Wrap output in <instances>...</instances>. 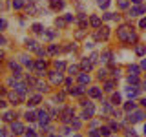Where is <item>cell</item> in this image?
I'll return each mask as SVG.
<instances>
[{"label": "cell", "instance_id": "obj_1", "mask_svg": "<svg viewBox=\"0 0 146 137\" xmlns=\"http://www.w3.org/2000/svg\"><path fill=\"white\" fill-rule=\"evenodd\" d=\"M117 35H119V39H121L122 42H135V39H137L135 33H133V31H131L128 26H121V27L117 29Z\"/></svg>", "mask_w": 146, "mask_h": 137}, {"label": "cell", "instance_id": "obj_2", "mask_svg": "<svg viewBox=\"0 0 146 137\" xmlns=\"http://www.w3.org/2000/svg\"><path fill=\"white\" fill-rule=\"evenodd\" d=\"M48 75H49V80H51V84H60V82H62V75H60L58 71H49Z\"/></svg>", "mask_w": 146, "mask_h": 137}, {"label": "cell", "instance_id": "obj_3", "mask_svg": "<svg viewBox=\"0 0 146 137\" xmlns=\"http://www.w3.org/2000/svg\"><path fill=\"white\" fill-rule=\"evenodd\" d=\"M71 115H73V110L71 108H64L62 113H60V119L64 122H71Z\"/></svg>", "mask_w": 146, "mask_h": 137}, {"label": "cell", "instance_id": "obj_4", "mask_svg": "<svg viewBox=\"0 0 146 137\" xmlns=\"http://www.w3.org/2000/svg\"><path fill=\"white\" fill-rule=\"evenodd\" d=\"M49 7L53 11H58V9L64 7V0H49Z\"/></svg>", "mask_w": 146, "mask_h": 137}, {"label": "cell", "instance_id": "obj_5", "mask_svg": "<svg viewBox=\"0 0 146 137\" xmlns=\"http://www.w3.org/2000/svg\"><path fill=\"white\" fill-rule=\"evenodd\" d=\"M11 130H13V134H24V124H22V122H13V124H11Z\"/></svg>", "mask_w": 146, "mask_h": 137}, {"label": "cell", "instance_id": "obj_6", "mask_svg": "<svg viewBox=\"0 0 146 137\" xmlns=\"http://www.w3.org/2000/svg\"><path fill=\"white\" fill-rule=\"evenodd\" d=\"M15 91L20 95V97H24L26 95V84L24 82H15Z\"/></svg>", "mask_w": 146, "mask_h": 137}, {"label": "cell", "instance_id": "obj_7", "mask_svg": "<svg viewBox=\"0 0 146 137\" xmlns=\"http://www.w3.org/2000/svg\"><path fill=\"white\" fill-rule=\"evenodd\" d=\"M108 35H110L108 27H102L100 31H97V35H95V39H97V40H106V39H108Z\"/></svg>", "mask_w": 146, "mask_h": 137}, {"label": "cell", "instance_id": "obj_8", "mask_svg": "<svg viewBox=\"0 0 146 137\" xmlns=\"http://www.w3.org/2000/svg\"><path fill=\"white\" fill-rule=\"evenodd\" d=\"M38 121H40V124H42V126L48 124V122H49V115H48V112H44V110H42V112H38Z\"/></svg>", "mask_w": 146, "mask_h": 137}, {"label": "cell", "instance_id": "obj_9", "mask_svg": "<svg viewBox=\"0 0 146 137\" xmlns=\"http://www.w3.org/2000/svg\"><path fill=\"white\" fill-rule=\"evenodd\" d=\"M35 70L38 75H44V71H46V62L44 61H36L35 62Z\"/></svg>", "mask_w": 146, "mask_h": 137}, {"label": "cell", "instance_id": "obj_10", "mask_svg": "<svg viewBox=\"0 0 146 137\" xmlns=\"http://www.w3.org/2000/svg\"><path fill=\"white\" fill-rule=\"evenodd\" d=\"M143 117H144L143 112H133L130 115V122H139V121H143Z\"/></svg>", "mask_w": 146, "mask_h": 137}, {"label": "cell", "instance_id": "obj_11", "mask_svg": "<svg viewBox=\"0 0 146 137\" xmlns=\"http://www.w3.org/2000/svg\"><path fill=\"white\" fill-rule=\"evenodd\" d=\"M88 95H90V97H93V99H97V97L102 95V91H100V88H95V86H93V88L88 90Z\"/></svg>", "mask_w": 146, "mask_h": 137}, {"label": "cell", "instance_id": "obj_12", "mask_svg": "<svg viewBox=\"0 0 146 137\" xmlns=\"http://www.w3.org/2000/svg\"><path fill=\"white\" fill-rule=\"evenodd\" d=\"M144 13V7H131L130 9V17H139Z\"/></svg>", "mask_w": 146, "mask_h": 137}, {"label": "cell", "instance_id": "obj_13", "mask_svg": "<svg viewBox=\"0 0 146 137\" xmlns=\"http://www.w3.org/2000/svg\"><path fill=\"white\" fill-rule=\"evenodd\" d=\"M90 24L93 26V27H100V17H97V15H91V18H90Z\"/></svg>", "mask_w": 146, "mask_h": 137}, {"label": "cell", "instance_id": "obj_14", "mask_svg": "<svg viewBox=\"0 0 146 137\" xmlns=\"http://www.w3.org/2000/svg\"><path fill=\"white\" fill-rule=\"evenodd\" d=\"M9 100H11L13 104H20V95L15 93V91H11V93H9Z\"/></svg>", "mask_w": 146, "mask_h": 137}, {"label": "cell", "instance_id": "obj_15", "mask_svg": "<svg viewBox=\"0 0 146 137\" xmlns=\"http://www.w3.org/2000/svg\"><path fill=\"white\" fill-rule=\"evenodd\" d=\"M9 68L13 70V73H15V75H20V66H18V62L11 61V62H9Z\"/></svg>", "mask_w": 146, "mask_h": 137}, {"label": "cell", "instance_id": "obj_16", "mask_svg": "<svg viewBox=\"0 0 146 137\" xmlns=\"http://www.w3.org/2000/svg\"><path fill=\"white\" fill-rule=\"evenodd\" d=\"M135 53L139 55V57H143V55L146 53V46H144V44H137V46H135Z\"/></svg>", "mask_w": 146, "mask_h": 137}, {"label": "cell", "instance_id": "obj_17", "mask_svg": "<svg viewBox=\"0 0 146 137\" xmlns=\"http://www.w3.org/2000/svg\"><path fill=\"white\" fill-rule=\"evenodd\" d=\"M44 37H46L48 40H53L55 37H57V33H55L53 29H44Z\"/></svg>", "mask_w": 146, "mask_h": 137}, {"label": "cell", "instance_id": "obj_18", "mask_svg": "<svg viewBox=\"0 0 146 137\" xmlns=\"http://www.w3.org/2000/svg\"><path fill=\"white\" fill-rule=\"evenodd\" d=\"M27 49H31V51H38V44H36L35 40H27Z\"/></svg>", "mask_w": 146, "mask_h": 137}, {"label": "cell", "instance_id": "obj_19", "mask_svg": "<svg viewBox=\"0 0 146 137\" xmlns=\"http://www.w3.org/2000/svg\"><path fill=\"white\" fill-rule=\"evenodd\" d=\"M79 82H80V84H88V82H90V75L80 73V75H79Z\"/></svg>", "mask_w": 146, "mask_h": 137}, {"label": "cell", "instance_id": "obj_20", "mask_svg": "<svg viewBox=\"0 0 146 137\" xmlns=\"http://www.w3.org/2000/svg\"><path fill=\"white\" fill-rule=\"evenodd\" d=\"M126 95H128V97H131V99L137 97V88H135V86H133V88H128L126 90Z\"/></svg>", "mask_w": 146, "mask_h": 137}, {"label": "cell", "instance_id": "obj_21", "mask_svg": "<svg viewBox=\"0 0 146 137\" xmlns=\"http://www.w3.org/2000/svg\"><path fill=\"white\" fill-rule=\"evenodd\" d=\"M91 64H93L91 61H88V59H84V61H82V64H80V66H82V70H91Z\"/></svg>", "mask_w": 146, "mask_h": 137}, {"label": "cell", "instance_id": "obj_22", "mask_svg": "<svg viewBox=\"0 0 146 137\" xmlns=\"http://www.w3.org/2000/svg\"><path fill=\"white\" fill-rule=\"evenodd\" d=\"M20 62H22V64H26V66H29V68H33V62H31L29 59L26 57V55H22V57H20Z\"/></svg>", "mask_w": 146, "mask_h": 137}, {"label": "cell", "instance_id": "obj_23", "mask_svg": "<svg viewBox=\"0 0 146 137\" xmlns=\"http://www.w3.org/2000/svg\"><path fill=\"white\" fill-rule=\"evenodd\" d=\"M124 110H126V112H133V110H135V102H131V100H128V102L124 104Z\"/></svg>", "mask_w": 146, "mask_h": 137}, {"label": "cell", "instance_id": "obj_24", "mask_svg": "<svg viewBox=\"0 0 146 137\" xmlns=\"http://www.w3.org/2000/svg\"><path fill=\"white\" fill-rule=\"evenodd\" d=\"M97 4H99V7H102V9H106V7H110V0H97Z\"/></svg>", "mask_w": 146, "mask_h": 137}, {"label": "cell", "instance_id": "obj_25", "mask_svg": "<svg viewBox=\"0 0 146 137\" xmlns=\"http://www.w3.org/2000/svg\"><path fill=\"white\" fill-rule=\"evenodd\" d=\"M113 88H115V82H113V80H110V82L104 84V90H106V91H113Z\"/></svg>", "mask_w": 146, "mask_h": 137}, {"label": "cell", "instance_id": "obj_26", "mask_svg": "<svg viewBox=\"0 0 146 137\" xmlns=\"http://www.w3.org/2000/svg\"><path fill=\"white\" fill-rule=\"evenodd\" d=\"M121 99H122V97H121V93H113L111 102H113V104H119V102H121Z\"/></svg>", "mask_w": 146, "mask_h": 137}, {"label": "cell", "instance_id": "obj_27", "mask_svg": "<svg viewBox=\"0 0 146 137\" xmlns=\"http://www.w3.org/2000/svg\"><path fill=\"white\" fill-rule=\"evenodd\" d=\"M84 93V88L82 86H79V88H75V90H71V95H82Z\"/></svg>", "mask_w": 146, "mask_h": 137}, {"label": "cell", "instance_id": "obj_28", "mask_svg": "<svg viewBox=\"0 0 146 137\" xmlns=\"http://www.w3.org/2000/svg\"><path fill=\"white\" fill-rule=\"evenodd\" d=\"M22 6H24V0H13V7L15 9H20Z\"/></svg>", "mask_w": 146, "mask_h": 137}, {"label": "cell", "instance_id": "obj_29", "mask_svg": "<svg viewBox=\"0 0 146 137\" xmlns=\"http://www.w3.org/2000/svg\"><path fill=\"white\" fill-rule=\"evenodd\" d=\"M110 130H111V128H110V126H102V128H100V135H110Z\"/></svg>", "mask_w": 146, "mask_h": 137}, {"label": "cell", "instance_id": "obj_30", "mask_svg": "<svg viewBox=\"0 0 146 137\" xmlns=\"http://www.w3.org/2000/svg\"><path fill=\"white\" fill-rule=\"evenodd\" d=\"M33 31H35V33H44V27L40 24H33Z\"/></svg>", "mask_w": 146, "mask_h": 137}, {"label": "cell", "instance_id": "obj_31", "mask_svg": "<svg viewBox=\"0 0 146 137\" xmlns=\"http://www.w3.org/2000/svg\"><path fill=\"white\" fill-rule=\"evenodd\" d=\"M36 88H38V91H48V86L44 82H36Z\"/></svg>", "mask_w": 146, "mask_h": 137}, {"label": "cell", "instance_id": "obj_32", "mask_svg": "<svg viewBox=\"0 0 146 137\" xmlns=\"http://www.w3.org/2000/svg\"><path fill=\"white\" fill-rule=\"evenodd\" d=\"M26 119H27V121H35L36 115H35L33 112H26Z\"/></svg>", "mask_w": 146, "mask_h": 137}, {"label": "cell", "instance_id": "obj_33", "mask_svg": "<svg viewBox=\"0 0 146 137\" xmlns=\"http://www.w3.org/2000/svg\"><path fill=\"white\" fill-rule=\"evenodd\" d=\"M55 24H57L58 27H64V26H66V18H57V22H55Z\"/></svg>", "mask_w": 146, "mask_h": 137}, {"label": "cell", "instance_id": "obj_34", "mask_svg": "<svg viewBox=\"0 0 146 137\" xmlns=\"http://www.w3.org/2000/svg\"><path fill=\"white\" fill-rule=\"evenodd\" d=\"M130 75H139V68H137V66H130Z\"/></svg>", "mask_w": 146, "mask_h": 137}, {"label": "cell", "instance_id": "obj_35", "mask_svg": "<svg viewBox=\"0 0 146 137\" xmlns=\"http://www.w3.org/2000/svg\"><path fill=\"white\" fill-rule=\"evenodd\" d=\"M128 80H130L131 84H137V82H139V77H137V75H130V77H128Z\"/></svg>", "mask_w": 146, "mask_h": 137}, {"label": "cell", "instance_id": "obj_36", "mask_svg": "<svg viewBox=\"0 0 146 137\" xmlns=\"http://www.w3.org/2000/svg\"><path fill=\"white\" fill-rule=\"evenodd\" d=\"M40 102V95H35V97H31V102L29 104H33V106H35V104H38Z\"/></svg>", "mask_w": 146, "mask_h": 137}, {"label": "cell", "instance_id": "obj_37", "mask_svg": "<svg viewBox=\"0 0 146 137\" xmlns=\"http://www.w3.org/2000/svg\"><path fill=\"white\" fill-rule=\"evenodd\" d=\"M110 55H111V53H110V51H104L102 55H100V61H104V62H106L108 59H110Z\"/></svg>", "mask_w": 146, "mask_h": 137}, {"label": "cell", "instance_id": "obj_38", "mask_svg": "<svg viewBox=\"0 0 146 137\" xmlns=\"http://www.w3.org/2000/svg\"><path fill=\"white\" fill-rule=\"evenodd\" d=\"M4 121H13V113L6 112V113H4Z\"/></svg>", "mask_w": 146, "mask_h": 137}, {"label": "cell", "instance_id": "obj_39", "mask_svg": "<svg viewBox=\"0 0 146 137\" xmlns=\"http://www.w3.org/2000/svg\"><path fill=\"white\" fill-rule=\"evenodd\" d=\"M119 7H121V9H126L128 7V0H119Z\"/></svg>", "mask_w": 146, "mask_h": 137}, {"label": "cell", "instance_id": "obj_40", "mask_svg": "<svg viewBox=\"0 0 146 137\" xmlns=\"http://www.w3.org/2000/svg\"><path fill=\"white\" fill-rule=\"evenodd\" d=\"M64 66H66V64H64L62 61H57V62H55V68H57V70H62Z\"/></svg>", "mask_w": 146, "mask_h": 137}, {"label": "cell", "instance_id": "obj_41", "mask_svg": "<svg viewBox=\"0 0 146 137\" xmlns=\"http://www.w3.org/2000/svg\"><path fill=\"white\" fill-rule=\"evenodd\" d=\"M77 70H79V68H77V66H70V68H68V71H70L71 75H73V73H77Z\"/></svg>", "mask_w": 146, "mask_h": 137}, {"label": "cell", "instance_id": "obj_42", "mask_svg": "<svg viewBox=\"0 0 146 137\" xmlns=\"http://www.w3.org/2000/svg\"><path fill=\"white\" fill-rule=\"evenodd\" d=\"M71 126L73 128H80V121H73V119H71Z\"/></svg>", "mask_w": 146, "mask_h": 137}, {"label": "cell", "instance_id": "obj_43", "mask_svg": "<svg viewBox=\"0 0 146 137\" xmlns=\"http://www.w3.org/2000/svg\"><path fill=\"white\" fill-rule=\"evenodd\" d=\"M57 46H55V44H51V46H49V53H57Z\"/></svg>", "mask_w": 146, "mask_h": 137}, {"label": "cell", "instance_id": "obj_44", "mask_svg": "<svg viewBox=\"0 0 146 137\" xmlns=\"http://www.w3.org/2000/svg\"><path fill=\"white\" fill-rule=\"evenodd\" d=\"M110 128H111V130H119V122H115V121H113L111 124H110Z\"/></svg>", "mask_w": 146, "mask_h": 137}, {"label": "cell", "instance_id": "obj_45", "mask_svg": "<svg viewBox=\"0 0 146 137\" xmlns=\"http://www.w3.org/2000/svg\"><path fill=\"white\" fill-rule=\"evenodd\" d=\"M71 20H75V17H73L71 13H68V15H66V22H71Z\"/></svg>", "mask_w": 146, "mask_h": 137}, {"label": "cell", "instance_id": "obj_46", "mask_svg": "<svg viewBox=\"0 0 146 137\" xmlns=\"http://www.w3.org/2000/svg\"><path fill=\"white\" fill-rule=\"evenodd\" d=\"M26 135L27 137H35V130H26Z\"/></svg>", "mask_w": 146, "mask_h": 137}, {"label": "cell", "instance_id": "obj_47", "mask_svg": "<svg viewBox=\"0 0 146 137\" xmlns=\"http://www.w3.org/2000/svg\"><path fill=\"white\" fill-rule=\"evenodd\" d=\"M100 135V132H97V130H91V134H90V137H99Z\"/></svg>", "mask_w": 146, "mask_h": 137}, {"label": "cell", "instance_id": "obj_48", "mask_svg": "<svg viewBox=\"0 0 146 137\" xmlns=\"http://www.w3.org/2000/svg\"><path fill=\"white\" fill-rule=\"evenodd\" d=\"M106 75H108V71H106V70H100V73H99V77H100V79H104Z\"/></svg>", "mask_w": 146, "mask_h": 137}, {"label": "cell", "instance_id": "obj_49", "mask_svg": "<svg viewBox=\"0 0 146 137\" xmlns=\"http://www.w3.org/2000/svg\"><path fill=\"white\" fill-rule=\"evenodd\" d=\"M139 26H141V27H143V29H144V27H146V18H143V20L139 22Z\"/></svg>", "mask_w": 146, "mask_h": 137}, {"label": "cell", "instance_id": "obj_50", "mask_svg": "<svg viewBox=\"0 0 146 137\" xmlns=\"http://www.w3.org/2000/svg\"><path fill=\"white\" fill-rule=\"evenodd\" d=\"M7 24H6V20H4V18H0V27H2V29H4V27H6Z\"/></svg>", "mask_w": 146, "mask_h": 137}, {"label": "cell", "instance_id": "obj_51", "mask_svg": "<svg viewBox=\"0 0 146 137\" xmlns=\"http://www.w3.org/2000/svg\"><path fill=\"white\" fill-rule=\"evenodd\" d=\"M93 48V42H86V49H91Z\"/></svg>", "mask_w": 146, "mask_h": 137}, {"label": "cell", "instance_id": "obj_52", "mask_svg": "<svg viewBox=\"0 0 146 137\" xmlns=\"http://www.w3.org/2000/svg\"><path fill=\"white\" fill-rule=\"evenodd\" d=\"M141 68H144V70H146V59H144L143 62H141Z\"/></svg>", "mask_w": 146, "mask_h": 137}, {"label": "cell", "instance_id": "obj_53", "mask_svg": "<svg viewBox=\"0 0 146 137\" xmlns=\"http://www.w3.org/2000/svg\"><path fill=\"white\" fill-rule=\"evenodd\" d=\"M0 44H6V39H4L2 35H0Z\"/></svg>", "mask_w": 146, "mask_h": 137}, {"label": "cell", "instance_id": "obj_54", "mask_svg": "<svg viewBox=\"0 0 146 137\" xmlns=\"http://www.w3.org/2000/svg\"><path fill=\"white\" fill-rule=\"evenodd\" d=\"M4 106H6V102H4V100H0V110H2Z\"/></svg>", "mask_w": 146, "mask_h": 137}, {"label": "cell", "instance_id": "obj_55", "mask_svg": "<svg viewBox=\"0 0 146 137\" xmlns=\"http://www.w3.org/2000/svg\"><path fill=\"white\" fill-rule=\"evenodd\" d=\"M2 59H4V51H2V49H0V61H2Z\"/></svg>", "mask_w": 146, "mask_h": 137}, {"label": "cell", "instance_id": "obj_56", "mask_svg": "<svg viewBox=\"0 0 146 137\" xmlns=\"http://www.w3.org/2000/svg\"><path fill=\"white\" fill-rule=\"evenodd\" d=\"M141 102H143V106L146 108V99H143V100H141Z\"/></svg>", "mask_w": 146, "mask_h": 137}, {"label": "cell", "instance_id": "obj_57", "mask_svg": "<svg viewBox=\"0 0 146 137\" xmlns=\"http://www.w3.org/2000/svg\"><path fill=\"white\" fill-rule=\"evenodd\" d=\"M4 135H6V134H4V130H0V137H4Z\"/></svg>", "mask_w": 146, "mask_h": 137}, {"label": "cell", "instance_id": "obj_58", "mask_svg": "<svg viewBox=\"0 0 146 137\" xmlns=\"http://www.w3.org/2000/svg\"><path fill=\"white\" fill-rule=\"evenodd\" d=\"M133 4H141V0H133Z\"/></svg>", "mask_w": 146, "mask_h": 137}, {"label": "cell", "instance_id": "obj_59", "mask_svg": "<svg viewBox=\"0 0 146 137\" xmlns=\"http://www.w3.org/2000/svg\"><path fill=\"white\" fill-rule=\"evenodd\" d=\"M143 132H144V137H146V124H144V130Z\"/></svg>", "mask_w": 146, "mask_h": 137}, {"label": "cell", "instance_id": "obj_60", "mask_svg": "<svg viewBox=\"0 0 146 137\" xmlns=\"http://www.w3.org/2000/svg\"><path fill=\"white\" fill-rule=\"evenodd\" d=\"M111 137H117V135H111Z\"/></svg>", "mask_w": 146, "mask_h": 137}, {"label": "cell", "instance_id": "obj_61", "mask_svg": "<svg viewBox=\"0 0 146 137\" xmlns=\"http://www.w3.org/2000/svg\"><path fill=\"white\" fill-rule=\"evenodd\" d=\"M75 137H79V135H75Z\"/></svg>", "mask_w": 146, "mask_h": 137}]
</instances>
